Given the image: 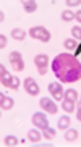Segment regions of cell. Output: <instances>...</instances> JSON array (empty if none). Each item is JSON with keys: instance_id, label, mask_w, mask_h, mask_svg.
I'll return each mask as SVG.
<instances>
[{"instance_id": "obj_3", "label": "cell", "mask_w": 81, "mask_h": 147, "mask_svg": "<svg viewBox=\"0 0 81 147\" xmlns=\"http://www.w3.org/2000/svg\"><path fill=\"white\" fill-rule=\"evenodd\" d=\"M8 60L12 63V66L16 71H23L25 69V61H23V55L20 52H10L8 55Z\"/></svg>"}, {"instance_id": "obj_22", "label": "cell", "mask_w": 81, "mask_h": 147, "mask_svg": "<svg viewBox=\"0 0 81 147\" xmlns=\"http://www.w3.org/2000/svg\"><path fill=\"white\" fill-rule=\"evenodd\" d=\"M63 45H65V49H68V50H73V49H76V45H78V42L75 39H67L63 42Z\"/></svg>"}, {"instance_id": "obj_14", "label": "cell", "mask_w": 81, "mask_h": 147, "mask_svg": "<svg viewBox=\"0 0 81 147\" xmlns=\"http://www.w3.org/2000/svg\"><path fill=\"white\" fill-rule=\"evenodd\" d=\"M28 139H29L31 142H39V141H41V133H39V129H29L28 131Z\"/></svg>"}, {"instance_id": "obj_19", "label": "cell", "mask_w": 81, "mask_h": 147, "mask_svg": "<svg viewBox=\"0 0 81 147\" xmlns=\"http://www.w3.org/2000/svg\"><path fill=\"white\" fill-rule=\"evenodd\" d=\"M75 18V13H73L71 10H65V11H62V20H63L65 23H70Z\"/></svg>"}, {"instance_id": "obj_25", "label": "cell", "mask_w": 81, "mask_h": 147, "mask_svg": "<svg viewBox=\"0 0 81 147\" xmlns=\"http://www.w3.org/2000/svg\"><path fill=\"white\" fill-rule=\"evenodd\" d=\"M80 3H81L80 0H67V7H68V8H73V7H78Z\"/></svg>"}, {"instance_id": "obj_23", "label": "cell", "mask_w": 81, "mask_h": 147, "mask_svg": "<svg viewBox=\"0 0 81 147\" xmlns=\"http://www.w3.org/2000/svg\"><path fill=\"white\" fill-rule=\"evenodd\" d=\"M18 87H20V79H18V76H16V78L13 76V78H12V82H10V89H15V91H16Z\"/></svg>"}, {"instance_id": "obj_16", "label": "cell", "mask_w": 81, "mask_h": 147, "mask_svg": "<svg viewBox=\"0 0 81 147\" xmlns=\"http://www.w3.org/2000/svg\"><path fill=\"white\" fill-rule=\"evenodd\" d=\"M63 97L67 100H71V102H76L78 100V92L75 91V89H68V91H65Z\"/></svg>"}, {"instance_id": "obj_5", "label": "cell", "mask_w": 81, "mask_h": 147, "mask_svg": "<svg viewBox=\"0 0 81 147\" xmlns=\"http://www.w3.org/2000/svg\"><path fill=\"white\" fill-rule=\"evenodd\" d=\"M39 105H41V108H42V110H46L47 113H54V115H55L57 110H59L57 104L52 99H49V97H42V99H41V102H39Z\"/></svg>"}, {"instance_id": "obj_20", "label": "cell", "mask_w": 81, "mask_h": 147, "mask_svg": "<svg viewBox=\"0 0 81 147\" xmlns=\"http://www.w3.org/2000/svg\"><path fill=\"white\" fill-rule=\"evenodd\" d=\"M42 134H44V138H46V139H54V138H55V129L50 128V126H47L46 129L42 131Z\"/></svg>"}, {"instance_id": "obj_8", "label": "cell", "mask_w": 81, "mask_h": 147, "mask_svg": "<svg viewBox=\"0 0 81 147\" xmlns=\"http://www.w3.org/2000/svg\"><path fill=\"white\" fill-rule=\"evenodd\" d=\"M25 91L28 92L29 95H39L41 89H39L37 82H36L33 78H26L25 79Z\"/></svg>"}, {"instance_id": "obj_12", "label": "cell", "mask_w": 81, "mask_h": 147, "mask_svg": "<svg viewBox=\"0 0 81 147\" xmlns=\"http://www.w3.org/2000/svg\"><path fill=\"white\" fill-rule=\"evenodd\" d=\"M12 37H13L15 40H25L26 31L21 29V28H16V29H13V31H12Z\"/></svg>"}, {"instance_id": "obj_7", "label": "cell", "mask_w": 81, "mask_h": 147, "mask_svg": "<svg viewBox=\"0 0 81 147\" xmlns=\"http://www.w3.org/2000/svg\"><path fill=\"white\" fill-rule=\"evenodd\" d=\"M49 92H50V95L55 100H62L63 99V94H65L62 84H59V82H50L49 84Z\"/></svg>"}, {"instance_id": "obj_21", "label": "cell", "mask_w": 81, "mask_h": 147, "mask_svg": "<svg viewBox=\"0 0 81 147\" xmlns=\"http://www.w3.org/2000/svg\"><path fill=\"white\" fill-rule=\"evenodd\" d=\"M71 36L75 40H80L81 39V26H73L71 28Z\"/></svg>"}, {"instance_id": "obj_27", "label": "cell", "mask_w": 81, "mask_h": 147, "mask_svg": "<svg viewBox=\"0 0 81 147\" xmlns=\"http://www.w3.org/2000/svg\"><path fill=\"white\" fill-rule=\"evenodd\" d=\"M76 118H78V121H81V113H76Z\"/></svg>"}, {"instance_id": "obj_26", "label": "cell", "mask_w": 81, "mask_h": 147, "mask_svg": "<svg viewBox=\"0 0 81 147\" xmlns=\"http://www.w3.org/2000/svg\"><path fill=\"white\" fill-rule=\"evenodd\" d=\"M75 20H76L78 23H81V10H78L76 13H75Z\"/></svg>"}, {"instance_id": "obj_24", "label": "cell", "mask_w": 81, "mask_h": 147, "mask_svg": "<svg viewBox=\"0 0 81 147\" xmlns=\"http://www.w3.org/2000/svg\"><path fill=\"white\" fill-rule=\"evenodd\" d=\"M7 44H8L7 36H5V34H0V49H5V47H7Z\"/></svg>"}, {"instance_id": "obj_17", "label": "cell", "mask_w": 81, "mask_h": 147, "mask_svg": "<svg viewBox=\"0 0 81 147\" xmlns=\"http://www.w3.org/2000/svg\"><path fill=\"white\" fill-rule=\"evenodd\" d=\"M62 108H63L67 113H71L73 110H75V102H71V100H62Z\"/></svg>"}, {"instance_id": "obj_6", "label": "cell", "mask_w": 81, "mask_h": 147, "mask_svg": "<svg viewBox=\"0 0 81 147\" xmlns=\"http://www.w3.org/2000/svg\"><path fill=\"white\" fill-rule=\"evenodd\" d=\"M33 125L37 128V129H46L47 126H49V120L44 113H34L33 115Z\"/></svg>"}, {"instance_id": "obj_9", "label": "cell", "mask_w": 81, "mask_h": 147, "mask_svg": "<svg viewBox=\"0 0 81 147\" xmlns=\"http://www.w3.org/2000/svg\"><path fill=\"white\" fill-rule=\"evenodd\" d=\"M12 74L8 73V69L5 68L3 65L0 66V81H2V86L5 87H10V82H12Z\"/></svg>"}, {"instance_id": "obj_13", "label": "cell", "mask_w": 81, "mask_h": 147, "mask_svg": "<svg viewBox=\"0 0 81 147\" xmlns=\"http://www.w3.org/2000/svg\"><path fill=\"white\" fill-rule=\"evenodd\" d=\"M65 139H67L68 142H71V141H76V139H78V131L73 129V128H68V129L65 131Z\"/></svg>"}, {"instance_id": "obj_2", "label": "cell", "mask_w": 81, "mask_h": 147, "mask_svg": "<svg viewBox=\"0 0 81 147\" xmlns=\"http://www.w3.org/2000/svg\"><path fill=\"white\" fill-rule=\"evenodd\" d=\"M29 36L33 39H37L41 42H49L50 40V32L42 26H34L29 29Z\"/></svg>"}, {"instance_id": "obj_4", "label": "cell", "mask_w": 81, "mask_h": 147, "mask_svg": "<svg viewBox=\"0 0 81 147\" xmlns=\"http://www.w3.org/2000/svg\"><path fill=\"white\" fill-rule=\"evenodd\" d=\"M34 63H36V66H37V69H39V74H46V73H47L49 57H47L46 53H39V55H36Z\"/></svg>"}, {"instance_id": "obj_1", "label": "cell", "mask_w": 81, "mask_h": 147, "mask_svg": "<svg viewBox=\"0 0 81 147\" xmlns=\"http://www.w3.org/2000/svg\"><path fill=\"white\" fill-rule=\"evenodd\" d=\"M52 71L62 82H76L81 79V63L71 53H59L52 61Z\"/></svg>"}, {"instance_id": "obj_18", "label": "cell", "mask_w": 81, "mask_h": 147, "mask_svg": "<svg viewBox=\"0 0 81 147\" xmlns=\"http://www.w3.org/2000/svg\"><path fill=\"white\" fill-rule=\"evenodd\" d=\"M3 142L5 146H8V147H15L20 144V141H18V138H15V136H7V138L3 139Z\"/></svg>"}, {"instance_id": "obj_15", "label": "cell", "mask_w": 81, "mask_h": 147, "mask_svg": "<svg viewBox=\"0 0 81 147\" xmlns=\"http://www.w3.org/2000/svg\"><path fill=\"white\" fill-rule=\"evenodd\" d=\"M68 126H70V117H68V115H65V117H62L59 120V129L67 131V129H68Z\"/></svg>"}, {"instance_id": "obj_10", "label": "cell", "mask_w": 81, "mask_h": 147, "mask_svg": "<svg viewBox=\"0 0 81 147\" xmlns=\"http://www.w3.org/2000/svg\"><path fill=\"white\" fill-rule=\"evenodd\" d=\"M13 105H15V100L12 99V97H8V95H0V108L2 110H10V108H13Z\"/></svg>"}, {"instance_id": "obj_11", "label": "cell", "mask_w": 81, "mask_h": 147, "mask_svg": "<svg viewBox=\"0 0 81 147\" xmlns=\"http://www.w3.org/2000/svg\"><path fill=\"white\" fill-rule=\"evenodd\" d=\"M23 8H25L26 13H34L37 10V3L34 0H26V2H23Z\"/></svg>"}]
</instances>
